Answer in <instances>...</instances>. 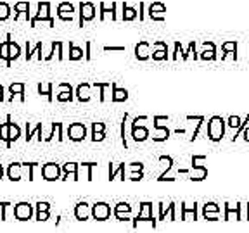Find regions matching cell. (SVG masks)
<instances>
[{"label": "cell", "instance_id": "obj_1", "mask_svg": "<svg viewBox=\"0 0 249 233\" xmlns=\"http://www.w3.org/2000/svg\"><path fill=\"white\" fill-rule=\"evenodd\" d=\"M38 23H49V26H54V17L51 16V2H38L36 12L31 17L30 24L36 26Z\"/></svg>", "mask_w": 249, "mask_h": 233}, {"label": "cell", "instance_id": "obj_2", "mask_svg": "<svg viewBox=\"0 0 249 233\" xmlns=\"http://www.w3.org/2000/svg\"><path fill=\"white\" fill-rule=\"evenodd\" d=\"M225 135V119L222 116H213L208 121V138L218 142Z\"/></svg>", "mask_w": 249, "mask_h": 233}, {"label": "cell", "instance_id": "obj_3", "mask_svg": "<svg viewBox=\"0 0 249 233\" xmlns=\"http://www.w3.org/2000/svg\"><path fill=\"white\" fill-rule=\"evenodd\" d=\"M12 216L18 221H30L31 217L35 216V206H31L30 202H18L12 207Z\"/></svg>", "mask_w": 249, "mask_h": 233}, {"label": "cell", "instance_id": "obj_4", "mask_svg": "<svg viewBox=\"0 0 249 233\" xmlns=\"http://www.w3.org/2000/svg\"><path fill=\"white\" fill-rule=\"evenodd\" d=\"M140 221H149V223H152V226H156V219L152 217V204L151 202H142V204H140V213L137 214V217L132 223L133 228H137Z\"/></svg>", "mask_w": 249, "mask_h": 233}, {"label": "cell", "instance_id": "obj_5", "mask_svg": "<svg viewBox=\"0 0 249 233\" xmlns=\"http://www.w3.org/2000/svg\"><path fill=\"white\" fill-rule=\"evenodd\" d=\"M111 213H113V209L107 202H95L92 206V217L95 221H106L111 217Z\"/></svg>", "mask_w": 249, "mask_h": 233}, {"label": "cell", "instance_id": "obj_6", "mask_svg": "<svg viewBox=\"0 0 249 233\" xmlns=\"http://www.w3.org/2000/svg\"><path fill=\"white\" fill-rule=\"evenodd\" d=\"M42 176L45 182H55L62 178V167L55 163H47L42 166Z\"/></svg>", "mask_w": 249, "mask_h": 233}, {"label": "cell", "instance_id": "obj_7", "mask_svg": "<svg viewBox=\"0 0 249 233\" xmlns=\"http://www.w3.org/2000/svg\"><path fill=\"white\" fill-rule=\"evenodd\" d=\"M68 136L71 142H83L87 136V126L83 123H71L68 126Z\"/></svg>", "mask_w": 249, "mask_h": 233}, {"label": "cell", "instance_id": "obj_8", "mask_svg": "<svg viewBox=\"0 0 249 233\" xmlns=\"http://www.w3.org/2000/svg\"><path fill=\"white\" fill-rule=\"evenodd\" d=\"M80 19H78V24L83 28V23L87 21H92L95 17V5L92 2H80Z\"/></svg>", "mask_w": 249, "mask_h": 233}, {"label": "cell", "instance_id": "obj_9", "mask_svg": "<svg viewBox=\"0 0 249 233\" xmlns=\"http://www.w3.org/2000/svg\"><path fill=\"white\" fill-rule=\"evenodd\" d=\"M74 14H76V9L70 2H61L57 5V17L61 21H73Z\"/></svg>", "mask_w": 249, "mask_h": 233}, {"label": "cell", "instance_id": "obj_10", "mask_svg": "<svg viewBox=\"0 0 249 233\" xmlns=\"http://www.w3.org/2000/svg\"><path fill=\"white\" fill-rule=\"evenodd\" d=\"M30 9H31V4L30 2H16L14 4V21H21V19H26V21H31L33 16L30 14Z\"/></svg>", "mask_w": 249, "mask_h": 233}, {"label": "cell", "instance_id": "obj_11", "mask_svg": "<svg viewBox=\"0 0 249 233\" xmlns=\"http://www.w3.org/2000/svg\"><path fill=\"white\" fill-rule=\"evenodd\" d=\"M130 213H132V206H130L128 202H118L116 206L113 207V214L116 216V219H120V221L130 219Z\"/></svg>", "mask_w": 249, "mask_h": 233}, {"label": "cell", "instance_id": "obj_12", "mask_svg": "<svg viewBox=\"0 0 249 233\" xmlns=\"http://www.w3.org/2000/svg\"><path fill=\"white\" fill-rule=\"evenodd\" d=\"M74 217L78 221H87L89 217H92V206L87 202H78L74 206Z\"/></svg>", "mask_w": 249, "mask_h": 233}, {"label": "cell", "instance_id": "obj_13", "mask_svg": "<svg viewBox=\"0 0 249 233\" xmlns=\"http://www.w3.org/2000/svg\"><path fill=\"white\" fill-rule=\"evenodd\" d=\"M5 175L11 182H19L23 180V163H11L5 169Z\"/></svg>", "mask_w": 249, "mask_h": 233}, {"label": "cell", "instance_id": "obj_14", "mask_svg": "<svg viewBox=\"0 0 249 233\" xmlns=\"http://www.w3.org/2000/svg\"><path fill=\"white\" fill-rule=\"evenodd\" d=\"M74 99L73 86L70 83H61L57 85V100L59 102H71Z\"/></svg>", "mask_w": 249, "mask_h": 233}, {"label": "cell", "instance_id": "obj_15", "mask_svg": "<svg viewBox=\"0 0 249 233\" xmlns=\"http://www.w3.org/2000/svg\"><path fill=\"white\" fill-rule=\"evenodd\" d=\"M152 59L154 61H166L168 59V45L164 42L152 43Z\"/></svg>", "mask_w": 249, "mask_h": 233}, {"label": "cell", "instance_id": "obj_16", "mask_svg": "<svg viewBox=\"0 0 249 233\" xmlns=\"http://www.w3.org/2000/svg\"><path fill=\"white\" fill-rule=\"evenodd\" d=\"M164 12H166V7H164V4H161V2H152V4L149 5V17H151V19L163 21Z\"/></svg>", "mask_w": 249, "mask_h": 233}, {"label": "cell", "instance_id": "obj_17", "mask_svg": "<svg viewBox=\"0 0 249 233\" xmlns=\"http://www.w3.org/2000/svg\"><path fill=\"white\" fill-rule=\"evenodd\" d=\"M5 123H9V144H7V149H11V145L21 136V128L16 123H12L11 114H7V117H5Z\"/></svg>", "mask_w": 249, "mask_h": 233}, {"label": "cell", "instance_id": "obj_18", "mask_svg": "<svg viewBox=\"0 0 249 233\" xmlns=\"http://www.w3.org/2000/svg\"><path fill=\"white\" fill-rule=\"evenodd\" d=\"M135 57L139 59V61H147L149 57H151V43L145 42V40H142V42H139L135 45Z\"/></svg>", "mask_w": 249, "mask_h": 233}, {"label": "cell", "instance_id": "obj_19", "mask_svg": "<svg viewBox=\"0 0 249 233\" xmlns=\"http://www.w3.org/2000/svg\"><path fill=\"white\" fill-rule=\"evenodd\" d=\"M42 130H43V124L42 123H26V142H30L33 136L36 135V138H38V142H42Z\"/></svg>", "mask_w": 249, "mask_h": 233}, {"label": "cell", "instance_id": "obj_20", "mask_svg": "<svg viewBox=\"0 0 249 233\" xmlns=\"http://www.w3.org/2000/svg\"><path fill=\"white\" fill-rule=\"evenodd\" d=\"M116 7H118V4L116 2H113V4H111V7H107V4H106V2H101V4H99V9H101V21H106V19H109V17H111V19H116Z\"/></svg>", "mask_w": 249, "mask_h": 233}, {"label": "cell", "instance_id": "obj_21", "mask_svg": "<svg viewBox=\"0 0 249 233\" xmlns=\"http://www.w3.org/2000/svg\"><path fill=\"white\" fill-rule=\"evenodd\" d=\"M132 138L135 142H145L149 138V130L142 124H135L132 123Z\"/></svg>", "mask_w": 249, "mask_h": 233}, {"label": "cell", "instance_id": "obj_22", "mask_svg": "<svg viewBox=\"0 0 249 233\" xmlns=\"http://www.w3.org/2000/svg\"><path fill=\"white\" fill-rule=\"evenodd\" d=\"M7 42H9V62H7V67H11L12 61H16V59L21 55V47L18 45L14 40H12L11 33H7Z\"/></svg>", "mask_w": 249, "mask_h": 233}, {"label": "cell", "instance_id": "obj_23", "mask_svg": "<svg viewBox=\"0 0 249 233\" xmlns=\"http://www.w3.org/2000/svg\"><path fill=\"white\" fill-rule=\"evenodd\" d=\"M42 50H43V43L42 42H38V43H35V45H31L30 42H26V55H24V57H26V61H31V59H33V55L36 54V57L40 59V61H42Z\"/></svg>", "mask_w": 249, "mask_h": 233}, {"label": "cell", "instance_id": "obj_24", "mask_svg": "<svg viewBox=\"0 0 249 233\" xmlns=\"http://www.w3.org/2000/svg\"><path fill=\"white\" fill-rule=\"evenodd\" d=\"M54 136L57 138V142H62V140H64V136H62V123H52L51 133L43 138V142H52Z\"/></svg>", "mask_w": 249, "mask_h": 233}, {"label": "cell", "instance_id": "obj_25", "mask_svg": "<svg viewBox=\"0 0 249 233\" xmlns=\"http://www.w3.org/2000/svg\"><path fill=\"white\" fill-rule=\"evenodd\" d=\"M9 92H11V95H9L7 100H14V97L24 100V83H12L9 86Z\"/></svg>", "mask_w": 249, "mask_h": 233}, {"label": "cell", "instance_id": "obj_26", "mask_svg": "<svg viewBox=\"0 0 249 233\" xmlns=\"http://www.w3.org/2000/svg\"><path fill=\"white\" fill-rule=\"evenodd\" d=\"M90 88H92V85H89V83H82V85H78L76 88V99L80 102H89L90 100Z\"/></svg>", "mask_w": 249, "mask_h": 233}, {"label": "cell", "instance_id": "obj_27", "mask_svg": "<svg viewBox=\"0 0 249 233\" xmlns=\"http://www.w3.org/2000/svg\"><path fill=\"white\" fill-rule=\"evenodd\" d=\"M128 99V90L120 88L116 83H113V95H111V100L113 102H124Z\"/></svg>", "mask_w": 249, "mask_h": 233}, {"label": "cell", "instance_id": "obj_28", "mask_svg": "<svg viewBox=\"0 0 249 233\" xmlns=\"http://www.w3.org/2000/svg\"><path fill=\"white\" fill-rule=\"evenodd\" d=\"M38 163H23V178H26L28 182L35 178V167Z\"/></svg>", "mask_w": 249, "mask_h": 233}, {"label": "cell", "instance_id": "obj_29", "mask_svg": "<svg viewBox=\"0 0 249 233\" xmlns=\"http://www.w3.org/2000/svg\"><path fill=\"white\" fill-rule=\"evenodd\" d=\"M216 57V52H214V43L213 42H204V50H202L201 54V59H210V61H213V59Z\"/></svg>", "mask_w": 249, "mask_h": 233}, {"label": "cell", "instance_id": "obj_30", "mask_svg": "<svg viewBox=\"0 0 249 233\" xmlns=\"http://www.w3.org/2000/svg\"><path fill=\"white\" fill-rule=\"evenodd\" d=\"M52 90H54V85L51 82H42L38 85V93L40 95H47L49 102H52Z\"/></svg>", "mask_w": 249, "mask_h": 233}, {"label": "cell", "instance_id": "obj_31", "mask_svg": "<svg viewBox=\"0 0 249 233\" xmlns=\"http://www.w3.org/2000/svg\"><path fill=\"white\" fill-rule=\"evenodd\" d=\"M124 164H120V166H109V180H114L116 175H121V180H124Z\"/></svg>", "mask_w": 249, "mask_h": 233}, {"label": "cell", "instance_id": "obj_32", "mask_svg": "<svg viewBox=\"0 0 249 233\" xmlns=\"http://www.w3.org/2000/svg\"><path fill=\"white\" fill-rule=\"evenodd\" d=\"M93 88H99L101 90V102H106V88H113V83H109V82H95L92 83Z\"/></svg>", "mask_w": 249, "mask_h": 233}, {"label": "cell", "instance_id": "obj_33", "mask_svg": "<svg viewBox=\"0 0 249 233\" xmlns=\"http://www.w3.org/2000/svg\"><path fill=\"white\" fill-rule=\"evenodd\" d=\"M137 17V9L128 4H123V21H132Z\"/></svg>", "mask_w": 249, "mask_h": 233}, {"label": "cell", "instance_id": "obj_34", "mask_svg": "<svg viewBox=\"0 0 249 233\" xmlns=\"http://www.w3.org/2000/svg\"><path fill=\"white\" fill-rule=\"evenodd\" d=\"M83 57V49L82 47H76L73 42H70V59L71 61H78V59Z\"/></svg>", "mask_w": 249, "mask_h": 233}, {"label": "cell", "instance_id": "obj_35", "mask_svg": "<svg viewBox=\"0 0 249 233\" xmlns=\"http://www.w3.org/2000/svg\"><path fill=\"white\" fill-rule=\"evenodd\" d=\"M222 50L223 54H232L235 57V52H237V43L235 42H225L222 45Z\"/></svg>", "mask_w": 249, "mask_h": 233}, {"label": "cell", "instance_id": "obj_36", "mask_svg": "<svg viewBox=\"0 0 249 233\" xmlns=\"http://www.w3.org/2000/svg\"><path fill=\"white\" fill-rule=\"evenodd\" d=\"M9 207H11V202L7 200H0V221H5L9 216Z\"/></svg>", "mask_w": 249, "mask_h": 233}, {"label": "cell", "instance_id": "obj_37", "mask_svg": "<svg viewBox=\"0 0 249 233\" xmlns=\"http://www.w3.org/2000/svg\"><path fill=\"white\" fill-rule=\"evenodd\" d=\"M9 16H11V7H9V4L7 2H0V21L9 19Z\"/></svg>", "mask_w": 249, "mask_h": 233}, {"label": "cell", "instance_id": "obj_38", "mask_svg": "<svg viewBox=\"0 0 249 233\" xmlns=\"http://www.w3.org/2000/svg\"><path fill=\"white\" fill-rule=\"evenodd\" d=\"M51 211V204L45 200H38L35 204V213H49Z\"/></svg>", "mask_w": 249, "mask_h": 233}, {"label": "cell", "instance_id": "obj_39", "mask_svg": "<svg viewBox=\"0 0 249 233\" xmlns=\"http://www.w3.org/2000/svg\"><path fill=\"white\" fill-rule=\"evenodd\" d=\"M0 59H4L5 64L9 62V42L5 40L4 43H0Z\"/></svg>", "mask_w": 249, "mask_h": 233}, {"label": "cell", "instance_id": "obj_40", "mask_svg": "<svg viewBox=\"0 0 249 233\" xmlns=\"http://www.w3.org/2000/svg\"><path fill=\"white\" fill-rule=\"evenodd\" d=\"M0 140H4L5 145L9 144V123L0 124Z\"/></svg>", "mask_w": 249, "mask_h": 233}, {"label": "cell", "instance_id": "obj_41", "mask_svg": "<svg viewBox=\"0 0 249 233\" xmlns=\"http://www.w3.org/2000/svg\"><path fill=\"white\" fill-rule=\"evenodd\" d=\"M80 166L83 167V171H85V176L87 180H92V169L95 166H97V163H82Z\"/></svg>", "mask_w": 249, "mask_h": 233}, {"label": "cell", "instance_id": "obj_42", "mask_svg": "<svg viewBox=\"0 0 249 233\" xmlns=\"http://www.w3.org/2000/svg\"><path fill=\"white\" fill-rule=\"evenodd\" d=\"M92 133H106V124L104 123H93L92 124Z\"/></svg>", "mask_w": 249, "mask_h": 233}, {"label": "cell", "instance_id": "obj_43", "mask_svg": "<svg viewBox=\"0 0 249 233\" xmlns=\"http://www.w3.org/2000/svg\"><path fill=\"white\" fill-rule=\"evenodd\" d=\"M229 124L232 126V128H239L241 130V126H242V123H241V119H239L237 116H232V117H229ZM239 133V132H237Z\"/></svg>", "mask_w": 249, "mask_h": 233}, {"label": "cell", "instance_id": "obj_44", "mask_svg": "<svg viewBox=\"0 0 249 233\" xmlns=\"http://www.w3.org/2000/svg\"><path fill=\"white\" fill-rule=\"evenodd\" d=\"M36 221H47V219H51V211L49 213H35Z\"/></svg>", "mask_w": 249, "mask_h": 233}, {"label": "cell", "instance_id": "obj_45", "mask_svg": "<svg viewBox=\"0 0 249 233\" xmlns=\"http://www.w3.org/2000/svg\"><path fill=\"white\" fill-rule=\"evenodd\" d=\"M104 50L106 52H123L124 50V47H114V45H111V47H109V45H106L104 47Z\"/></svg>", "mask_w": 249, "mask_h": 233}, {"label": "cell", "instance_id": "obj_46", "mask_svg": "<svg viewBox=\"0 0 249 233\" xmlns=\"http://www.w3.org/2000/svg\"><path fill=\"white\" fill-rule=\"evenodd\" d=\"M178 52H180V54H182V59H183V55H185V52H182V45H180V42H175V52H173V59L178 57Z\"/></svg>", "mask_w": 249, "mask_h": 233}, {"label": "cell", "instance_id": "obj_47", "mask_svg": "<svg viewBox=\"0 0 249 233\" xmlns=\"http://www.w3.org/2000/svg\"><path fill=\"white\" fill-rule=\"evenodd\" d=\"M144 178V173L142 171H139V173H130L128 175V180H132V182H137V180H142Z\"/></svg>", "mask_w": 249, "mask_h": 233}, {"label": "cell", "instance_id": "obj_48", "mask_svg": "<svg viewBox=\"0 0 249 233\" xmlns=\"http://www.w3.org/2000/svg\"><path fill=\"white\" fill-rule=\"evenodd\" d=\"M90 49H92V42H87V43H85V59H87V61H90V59H92V54H90Z\"/></svg>", "mask_w": 249, "mask_h": 233}, {"label": "cell", "instance_id": "obj_49", "mask_svg": "<svg viewBox=\"0 0 249 233\" xmlns=\"http://www.w3.org/2000/svg\"><path fill=\"white\" fill-rule=\"evenodd\" d=\"M104 138H106V133H92L93 142H102Z\"/></svg>", "mask_w": 249, "mask_h": 233}, {"label": "cell", "instance_id": "obj_50", "mask_svg": "<svg viewBox=\"0 0 249 233\" xmlns=\"http://www.w3.org/2000/svg\"><path fill=\"white\" fill-rule=\"evenodd\" d=\"M5 97H4V86L0 85V102H4Z\"/></svg>", "mask_w": 249, "mask_h": 233}, {"label": "cell", "instance_id": "obj_51", "mask_svg": "<svg viewBox=\"0 0 249 233\" xmlns=\"http://www.w3.org/2000/svg\"><path fill=\"white\" fill-rule=\"evenodd\" d=\"M4 173H5V169H4V166H2V164H0V180L4 178Z\"/></svg>", "mask_w": 249, "mask_h": 233}]
</instances>
